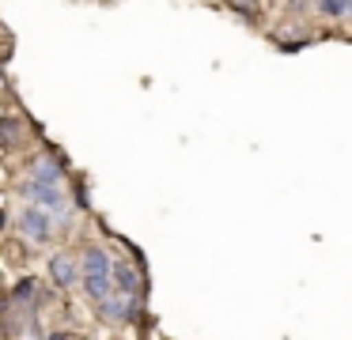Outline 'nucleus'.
Here are the masks:
<instances>
[{"label":"nucleus","mask_w":352,"mask_h":340,"mask_svg":"<svg viewBox=\"0 0 352 340\" xmlns=\"http://www.w3.org/2000/svg\"><path fill=\"white\" fill-rule=\"evenodd\" d=\"M19 196H23L27 204L46 208L57 223H65V219L72 216V196H69V189H61V185H50V181H38V178H23Z\"/></svg>","instance_id":"nucleus-1"},{"label":"nucleus","mask_w":352,"mask_h":340,"mask_svg":"<svg viewBox=\"0 0 352 340\" xmlns=\"http://www.w3.org/2000/svg\"><path fill=\"white\" fill-rule=\"evenodd\" d=\"M54 223H57V219L50 216L46 208H38V204H27V208L19 212V219H16V231L23 234L27 242L42 246V242H50V238H54Z\"/></svg>","instance_id":"nucleus-2"},{"label":"nucleus","mask_w":352,"mask_h":340,"mask_svg":"<svg viewBox=\"0 0 352 340\" xmlns=\"http://www.w3.org/2000/svg\"><path fill=\"white\" fill-rule=\"evenodd\" d=\"M50 280H54V287H72L84 280V264H76V257L72 253H54L50 257Z\"/></svg>","instance_id":"nucleus-3"},{"label":"nucleus","mask_w":352,"mask_h":340,"mask_svg":"<svg viewBox=\"0 0 352 340\" xmlns=\"http://www.w3.org/2000/svg\"><path fill=\"white\" fill-rule=\"evenodd\" d=\"M99 317L107 325H129L137 317V299H125V295H110L107 302H99Z\"/></svg>","instance_id":"nucleus-4"},{"label":"nucleus","mask_w":352,"mask_h":340,"mask_svg":"<svg viewBox=\"0 0 352 340\" xmlns=\"http://www.w3.org/2000/svg\"><path fill=\"white\" fill-rule=\"evenodd\" d=\"M140 287H144V276H140L137 264L118 261V264H114V291H118V295H125V299H137Z\"/></svg>","instance_id":"nucleus-5"},{"label":"nucleus","mask_w":352,"mask_h":340,"mask_svg":"<svg viewBox=\"0 0 352 340\" xmlns=\"http://www.w3.org/2000/svg\"><path fill=\"white\" fill-rule=\"evenodd\" d=\"M27 178L50 181V185H61V178H65V163H61V159H50V155H34V159H31V166H27Z\"/></svg>","instance_id":"nucleus-6"},{"label":"nucleus","mask_w":352,"mask_h":340,"mask_svg":"<svg viewBox=\"0 0 352 340\" xmlns=\"http://www.w3.org/2000/svg\"><path fill=\"white\" fill-rule=\"evenodd\" d=\"M80 264H84V276H114V261L102 246H87Z\"/></svg>","instance_id":"nucleus-7"},{"label":"nucleus","mask_w":352,"mask_h":340,"mask_svg":"<svg viewBox=\"0 0 352 340\" xmlns=\"http://www.w3.org/2000/svg\"><path fill=\"white\" fill-rule=\"evenodd\" d=\"M80 287H84V295H87V302H107L110 295H114V276H84L80 280Z\"/></svg>","instance_id":"nucleus-8"},{"label":"nucleus","mask_w":352,"mask_h":340,"mask_svg":"<svg viewBox=\"0 0 352 340\" xmlns=\"http://www.w3.org/2000/svg\"><path fill=\"white\" fill-rule=\"evenodd\" d=\"M34 299H38V280L19 276L16 284H12V306H31Z\"/></svg>","instance_id":"nucleus-9"},{"label":"nucleus","mask_w":352,"mask_h":340,"mask_svg":"<svg viewBox=\"0 0 352 340\" xmlns=\"http://www.w3.org/2000/svg\"><path fill=\"white\" fill-rule=\"evenodd\" d=\"M314 8H318L326 19H349L352 15V0H318Z\"/></svg>","instance_id":"nucleus-10"}]
</instances>
